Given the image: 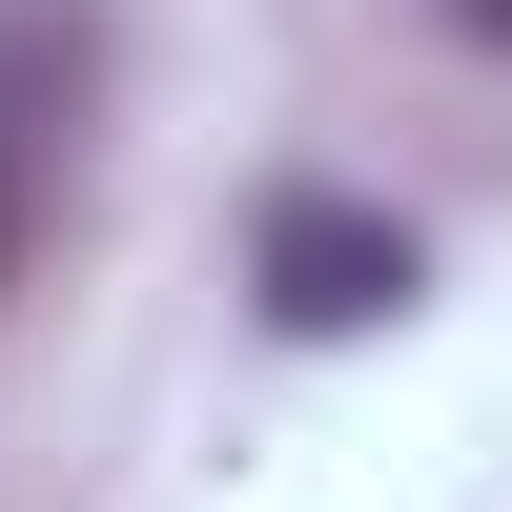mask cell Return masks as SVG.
<instances>
[{
	"mask_svg": "<svg viewBox=\"0 0 512 512\" xmlns=\"http://www.w3.org/2000/svg\"><path fill=\"white\" fill-rule=\"evenodd\" d=\"M369 308H410V226L287 185V205H267V328H369Z\"/></svg>",
	"mask_w": 512,
	"mask_h": 512,
	"instance_id": "1",
	"label": "cell"
},
{
	"mask_svg": "<svg viewBox=\"0 0 512 512\" xmlns=\"http://www.w3.org/2000/svg\"><path fill=\"white\" fill-rule=\"evenodd\" d=\"M451 41H512V0H451Z\"/></svg>",
	"mask_w": 512,
	"mask_h": 512,
	"instance_id": "2",
	"label": "cell"
},
{
	"mask_svg": "<svg viewBox=\"0 0 512 512\" xmlns=\"http://www.w3.org/2000/svg\"><path fill=\"white\" fill-rule=\"evenodd\" d=\"M0 267H21V164H0Z\"/></svg>",
	"mask_w": 512,
	"mask_h": 512,
	"instance_id": "3",
	"label": "cell"
}]
</instances>
